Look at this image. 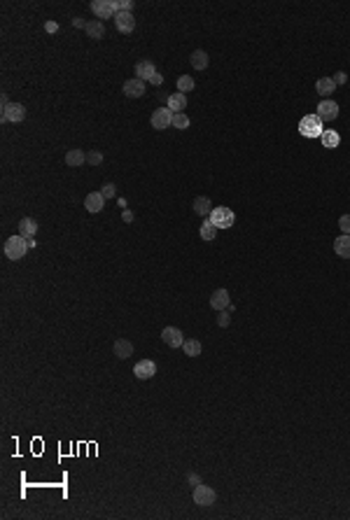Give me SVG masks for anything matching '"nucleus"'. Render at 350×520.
I'll return each instance as SVG.
<instances>
[{"label": "nucleus", "mask_w": 350, "mask_h": 520, "mask_svg": "<svg viewBox=\"0 0 350 520\" xmlns=\"http://www.w3.org/2000/svg\"><path fill=\"white\" fill-rule=\"evenodd\" d=\"M28 248H31V240L24 236H10L5 243V254L7 259H12V262H19V259H24V254L28 252Z\"/></svg>", "instance_id": "obj_1"}, {"label": "nucleus", "mask_w": 350, "mask_h": 520, "mask_svg": "<svg viewBox=\"0 0 350 520\" xmlns=\"http://www.w3.org/2000/svg\"><path fill=\"white\" fill-rule=\"evenodd\" d=\"M322 124H325V121L320 119L318 115H306V117H301V121H299V133L304 138H320L322 131H325Z\"/></svg>", "instance_id": "obj_2"}, {"label": "nucleus", "mask_w": 350, "mask_h": 520, "mask_svg": "<svg viewBox=\"0 0 350 520\" xmlns=\"http://www.w3.org/2000/svg\"><path fill=\"white\" fill-rule=\"evenodd\" d=\"M89 10L94 12V16H96L98 21L115 19V14L119 12V3H117V0H94L91 5H89Z\"/></svg>", "instance_id": "obj_3"}, {"label": "nucleus", "mask_w": 350, "mask_h": 520, "mask_svg": "<svg viewBox=\"0 0 350 520\" xmlns=\"http://www.w3.org/2000/svg\"><path fill=\"white\" fill-rule=\"evenodd\" d=\"M208 219H210V222H213L217 229H231L233 222H236V215H233L231 208L219 206V208H213V212H210V217H208Z\"/></svg>", "instance_id": "obj_4"}, {"label": "nucleus", "mask_w": 350, "mask_h": 520, "mask_svg": "<svg viewBox=\"0 0 350 520\" xmlns=\"http://www.w3.org/2000/svg\"><path fill=\"white\" fill-rule=\"evenodd\" d=\"M215 499H217V492L210 488V485H196L194 488V504L198 506H213Z\"/></svg>", "instance_id": "obj_5"}, {"label": "nucleus", "mask_w": 350, "mask_h": 520, "mask_svg": "<svg viewBox=\"0 0 350 520\" xmlns=\"http://www.w3.org/2000/svg\"><path fill=\"white\" fill-rule=\"evenodd\" d=\"M315 115L322 121H334L336 117H339V103L331 101V98H322V101L318 103V112H315Z\"/></svg>", "instance_id": "obj_6"}, {"label": "nucleus", "mask_w": 350, "mask_h": 520, "mask_svg": "<svg viewBox=\"0 0 350 520\" xmlns=\"http://www.w3.org/2000/svg\"><path fill=\"white\" fill-rule=\"evenodd\" d=\"M168 126H173V112L168 107H159L152 112V128L154 131H166Z\"/></svg>", "instance_id": "obj_7"}, {"label": "nucleus", "mask_w": 350, "mask_h": 520, "mask_svg": "<svg viewBox=\"0 0 350 520\" xmlns=\"http://www.w3.org/2000/svg\"><path fill=\"white\" fill-rule=\"evenodd\" d=\"M26 119V107L21 103H7L3 107V121H12V124H21Z\"/></svg>", "instance_id": "obj_8"}, {"label": "nucleus", "mask_w": 350, "mask_h": 520, "mask_svg": "<svg viewBox=\"0 0 350 520\" xmlns=\"http://www.w3.org/2000/svg\"><path fill=\"white\" fill-rule=\"evenodd\" d=\"M133 374H136L138 380H150L157 374V364H154L152 359H142V362H138L136 366H133Z\"/></svg>", "instance_id": "obj_9"}, {"label": "nucleus", "mask_w": 350, "mask_h": 520, "mask_svg": "<svg viewBox=\"0 0 350 520\" xmlns=\"http://www.w3.org/2000/svg\"><path fill=\"white\" fill-rule=\"evenodd\" d=\"M161 339H163V343H166L168 348H182V343H185L182 331H180L178 327H163Z\"/></svg>", "instance_id": "obj_10"}, {"label": "nucleus", "mask_w": 350, "mask_h": 520, "mask_svg": "<svg viewBox=\"0 0 350 520\" xmlns=\"http://www.w3.org/2000/svg\"><path fill=\"white\" fill-rule=\"evenodd\" d=\"M115 26L119 33H133L136 28V19H133L131 12H117L115 14Z\"/></svg>", "instance_id": "obj_11"}, {"label": "nucleus", "mask_w": 350, "mask_h": 520, "mask_svg": "<svg viewBox=\"0 0 350 520\" xmlns=\"http://www.w3.org/2000/svg\"><path fill=\"white\" fill-rule=\"evenodd\" d=\"M124 94L128 98H140L145 96V82L138 80V77H131V80L124 82Z\"/></svg>", "instance_id": "obj_12"}, {"label": "nucleus", "mask_w": 350, "mask_h": 520, "mask_svg": "<svg viewBox=\"0 0 350 520\" xmlns=\"http://www.w3.org/2000/svg\"><path fill=\"white\" fill-rule=\"evenodd\" d=\"M210 306H213L215 310H224V308H229L231 306V301H229V292L224 287H219V289H215L213 294H210Z\"/></svg>", "instance_id": "obj_13"}, {"label": "nucleus", "mask_w": 350, "mask_h": 520, "mask_svg": "<svg viewBox=\"0 0 350 520\" xmlns=\"http://www.w3.org/2000/svg\"><path fill=\"white\" fill-rule=\"evenodd\" d=\"M103 206H105V196L101 192H89L84 198V208L89 212H101Z\"/></svg>", "instance_id": "obj_14"}, {"label": "nucleus", "mask_w": 350, "mask_h": 520, "mask_svg": "<svg viewBox=\"0 0 350 520\" xmlns=\"http://www.w3.org/2000/svg\"><path fill=\"white\" fill-rule=\"evenodd\" d=\"M112 352H115L117 359H128L133 355V343H131V341H126V339H117Z\"/></svg>", "instance_id": "obj_15"}, {"label": "nucleus", "mask_w": 350, "mask_h": 520, "mask_svg": "<svg viewBox=\"0 0 350 520\" xmlns=\"http://www.w3.org/2000/svg\"><path fill=\"white\" fill-rule=\"evenodd\" d=\"M166 107L173 112V115H178V112H185V107H187V96L185 94H171L168 96V103H166Z\"/></svg>", "instance_id": "obj_16"}, {"label": "nucleus", "mask_w": 350, "mask_h": 520, "mask_svg": "<svg viewBox=\"0 0 350 520\" xmlns=\"http://www.w3.org/2000/svg\"><path fill=\"white\" fill-rule=\"evenodd\" d=\"M194 212L201 215V217H210V212H213V201H210L208 196H196L194 198Z\"/></svg>", "instance_id": "obj_17"}, {"label": "nucleus", "mask_w": 350, "mask_h": 520, "mask_svg": "<svg viewBox=\"0 0 350 520\" xmlns=\"http://www.w3.org/2000/svg\"><path fill=\"white\" fill-rule=\"evenodd\" d=\"M154 72H157V68H154V63L150 59L140 61V63L136 66V77H138V80H142V82H148Z\"/></svg>", "instance_id": "obj_18"}, {"label": "nucleus", "mask_w": 350, "mask_h": 520, "mask_svg": "<svg viewBox=\"0 0 350 520\" xmlns=\"http://www.w3.org/2000/svg\"><path fill=\"white\" fill-rule=\"evenodd\" d=\"M189 63H192L194 70H206L208 63H210V59L203 49H196V51H192V56H189Z\"/></svg>", "instance_id": "obj_19"}, {"label": "nucleus", "mask_w": 350, "mask_h": 520, "mask_svg": "<svg viewBox=\"0 0 350 520\" xmlns=\"http://www.w3.org/2000/svg\"><path fill=\"white\" fill-rule=\"evenodd\" d=\"M66 163L72 168H80L86 163V152L84 150H68L66 152Z\"/></svg>", "instance_id": "obj_20"}, {"label": "nucleus", "mask_w": 350, "mask_h": 520, "mask_svg": "<svg viewBox=\"0 0 350 520\" xmlns=\"http://www.w3.org/2000/svg\"><path fill=\"white\" fill-rule=\"evenodd\" d=\"M334 89H336V82H334V77H320L318 82H315V91H318L320 96H329V94H334Z\"/></svg>", "instance_id": "obj_21"}, {"label": "nucleus", "mask_w": 350, "mask_h": 520, "mask_svg": "<svg viewBox=\"0 0 350 520\" xmlns=\"http://www.w3.org/2000/svg\"><path fill=\"white\" fill-rule=\"evenodd\" d=\"M84 30H86V35L91 38V40H103V38H105V26H103V21H98V19L89 21Z\"/></svg>", "instance_id": "obj_22"}, {"label": "nucleus", "mask_w": 350, "mask_h": 520, "mask_svg": "<svg viewBox=\"0 0 350 520\" xmlns=\"http://www.w3.org/2000/svg\"><path fill=\"white\" fill-rule=\"evenodd\" d=\"M334 252L339 254L341 259H350V236H339L334 240Z\"/></svg>", "instance_id": "obj_23"}, {"label": "nucleus", "mask_w": 350, "mask_h": 520, "mask_svg": "<svg viewBox=\"0 0 350 520\" xmlns=\"http://www.w3.org/2000/svg\"><path fill=\"white\" fill-rule=\"evenodd\" d=\"M35 231H38V222H35V219L24 217L19 222V236H24V238H28V240H31V238L35 236Z\"/></svg>", "instance_id": "obj_24"}, {"label": "nucleus", "mask_w": 350, "mask_h": 520, "mask_svg": "<svg viewBox=\"0 0 350 520\" xmlns=\"http://www.w3.org/2000/svg\"><path fill=\"white\" fill-rule=\"evenodd\" d=\"M201 350H203V345H201V341H198V339H185L182 352L187 355V357H198V355H201Z\"/></svg>", "instance_id": "obj_25"}, {"label": "nucleus", "mask_w": 350, "mask_h": 520, "mask_svg": "<svg viewBox=\"0 0 350 520\" xmlns=\"http://www.w3.org/2000/svg\"><path fill=\"white\" fill-rule=\"evenodd\" d=\"M320 140H322V145H325L327 150H334V147H339L341 136H339L336 131H329V128H325V131H322V136H320Z\"/></svg>", "instance_id": "obj_26"}, {"label": "nucleus", "mask_w": 350, "mask_h": 520, "mask_svg": "<svg viewBox=\"0 0 350 520\" xmlns=\"http://www.w3.org/2000/svg\"><path fill=\"white\" fill-rule=\"evenodd\" d=\"M198 233H201V238L203 240H215V233H217V227H215L210 219H203V224H201V229H198Z\"/></svg>", "instance_id": "obj_27"}, {"label": "nucleus", "mask_w": 350, "mask_h": 520, "mask_svg": "<svg viewBox=\"0 0 350 520\" xmlns=\"http://www.w3.org/2000/svg\"><path fill=\"white\" fill-rule=\"evenodd\" d=\"M194 86H196V82H194L192 75H180L178 77V91L180 94H189Z\"/></svg>", "instance_id": "obj_28"}, {"label": "nucleus", "mask_w": 350, "mask_h": 520, "mask_svg": "<svg viewBox=\"0 0 350 520\" xmlns=\"http://www.w3.org/2000/svg\"><path fill=\"white\" fill-rule=\"evenodd\" d=\"M189 117L185 115V112H178V115H173V126L178 128V131H185V128H189Z\"/></svg>", "instance_id": "obj_29"}, {"label": "nucleus", "mask_w": 350, "mask_h": 520, "mask_svg": "<svg viewBox=\"0 0 350 520\" xmlns=\"http://www.w3.org/2000/svg\"><path fill=\"white\" fill-rule=\"evenodd\" d=\"M231 310H233V306L219 310V315H217V324H219V327H229V324H231Z\"/></svg>", "instance_id": "obj_30"}, {"label": "nucleus", "mask_w": 350, "mask_h": 520, "mask_svg": "<svg viewBox=\"0 0 350 520\" xmlns=\"http://www.w3.org/2000/svg\"><path fill=\"white\" fill-rule=\"evenodd\" d=\"M86 161H89V166H101L103 163V154L101 152H89V154H86Z\"/></svg>", "instance_id": "obj_31"}, {"label": "nucleus", "mask_w": 350, "mask_h": 520, "mask_svg": "<svg viewBox=\"0 0 350 520\" xmlns=\"http://www.w3.org/2000/svg\"><path fill=\"white\" fill-rule=\"evenodd\" d=\"M101 194H103L105 198H115V196H117V187L112 184V182H105V184L101 187Z\"/></svg>", "instance_id": "obj_32"}, {"label": "nucleus", "mask_w": 350, "mask_h": 520, "mask_svg": "<svg viewBox=\"0 0 350 520\" xmlns=\"http://www.w3.org/2000/svg\"><path fill=\"white\" fill-rule=\"evenodd\" d=\"M339 227H341V231H343L345 236H350V215H341Z\"/></svg>", "instance_id": "obj_33"}, {"label": "nucleus", "mask_w": 350, "mask_h": 520, "mask_svg": "<svg viewBox=\"0 0 350 520\" xmlns=\"http://www.w3.org/2000/svg\"><path fill=\"white\" fill-rule=\"evenodd\" d=\"M148 82H150V84H152V86H161V84H163V75H161V72L157 70V72H154L152 77H150Z\"/></svg>", "instance_id": "obj_34"}, {"label": "nucleus", "mask_w": 350, "mask_h": 520, "mask_svg": "<svg viewBox=\"0 0 350 520\" xmlns=\"http://www.w3.org/2000/svg\"><path fill=\"white\" fill-rule=\"evenodd\" d=\"M334 82H336V86H339V84H345V82H348V75H345L343 70H339V72L334 75Z\"/></svg>", "instance_id": "obj_35"}, {"label": "nucleus", "mask_w": 350, "mask_h": 520, "mask_svg": "<svg viewBox=\"0 0 350 520\" xmlns=\"http://www.w3.org/2000/svg\"><path fill=\"white\" fill-rule=\"evenodd\" d=\"M187 483H189V485H194V488H196V485H201V478H198L196 474H187Z\"/></svg>", "instance_id": "obj_36"}, {"label": "nucleus", "mask_w": 350, "mask_h": 520, "mask_svg": "<svg viewBox=\"0 0 350 520\" xmlns=\"http://www.w3.org/2000/svg\"><path fill=\"white\" fill-rule=\"evenodd\" d=\"M86 24H89V21H84L82 16H75V19H72V26H75V28H86Z\"/></svg>", "instance_id": "obj_37"}, {"label": "nucleus", "mask_w": 350, "mask_h": 520, "mask_svg": "<svg viewBox=\"0 0 350 520\" xmlns=\"http://www.w3.org/2000/svg\"><path fill=\"white\" fill-rule=\"evenodd\" d=\"M45 30H47V33H56V30H59V24H56V21H47Z\"/></svg>", "instance_id": "obj_38"}, {"label": "nucleus", "mask_w": 350, "mask_h": 520, "mask_svg": "<svg viewBox=\"0 0 350 520\" xmlns=\"http://www.w3.org/2000/svg\"><path fill=\"white\" fill-rule=\"evenodd\" d=\"M122 219H124V222H126V224H131V222H133V212L128 210V208H126V210L122 212Z\"/></svg>", "instance_id": "obj_39"}, {"label": "nucleus", "mask_w": 350, "mask_h": 520, "mask_svg": "<svg viewBox=\"0 0 350 520\" xmlns=\"http://www.w3.org/2000/svg\"><path fill=\"white\" fill-rule=\"evenodd\" d=\"M117 203H119V208H122V210H126V198H119Z\"/></svg>", "instance_id": "obj_40"}]
</instances>
